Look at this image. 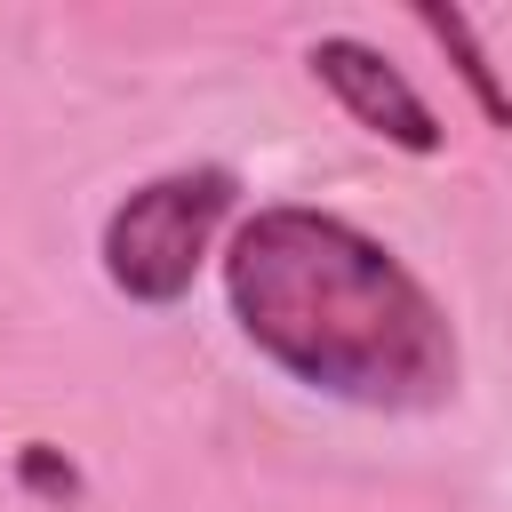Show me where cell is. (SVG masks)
Here are the masks:
<instances>
[{"label": "cell", "instance_id": "1", "mask_svg": "<svg viewBox=\"0 0 512 512\" xmlns=\"http://www.w3.org/2000/svg\"><path fill=\"white\" fill-rule=\"evenodd\" d=\"M232 328L304 392L416 416L456 392V328L440 296L336 208H256L224 240Z\"/></svg>", "mask_w": 512, "mask_h": 512}, {"label": "cell", "instance_id": "2", "mask_svg": "<svg viewBox=\"0 0 512 512\" xmlns=\"http://www.w3.org/2000/svg\"><path fill=\"white\" fill-rule=\"evenodd\" d=\"M232 208H240V176H232L224 160H184V168L144 176V184L104 216V240H96L104 280H112L128 304H144V312L184 304Z\"/></svg>", "mask_w": 512, "mask_h": 512}, {"label": "cell", "instance_id": "3", "mask_svg": "<svg viewBox=\"0 0 512 512\" xmlns=\"http://www.w3.org/2000/svg\"><path fill=\"white\" fill-rule=\"evenodd\" d=\"M304 64H312V80L368 128V136H384V144H400V152H440V112L416 96V80L376 48V40H360V32H320L312 48H304Z\"/></svg>", "mask_w": 512, "mask_h": 512}, {"label": "cell", "instance_id": "4", "mask_svg": "<svg viewBox=\"0 0 512 512\" xmlns=\"http://www.w3.org/2000/svg\"><path fill=\"white\" fill-rule=\"evenodd\" d=\"M416 24L448 48V64H456V80L472 88L480 120H488V128H512V96H504V80H496V64H488V48H480L472 16H464V8H440V0H416Z\"/></svg>", "mask_w": 512, "mask_h": 512}, {"label": "cell", "instance_id": "5", "mask_svg": "<svg viewBox=\"0 0 512 512\" xmlns=\"http://www.w3.org/2000/svg\"><path fill=\"white\" fill-rule=\"evenodd\" d=\"M16 480L32 488V496H48V504H64V496H80V472L48 448V440H24L16 448Z\"/></svg>", "mask_w": 512, "mask_h": 512}]
</instances>
